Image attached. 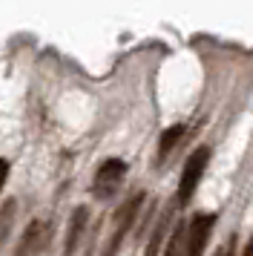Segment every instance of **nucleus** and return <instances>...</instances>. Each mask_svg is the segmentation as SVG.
Instances as JSON below:
<instances>
[{
  "instance_id": "nucleus-1",
  "label": "nucleus",
  "mask_w": 253,
  "mask_h": 256,
  "mask_svg": "<svg viewBox=\"0 0 253 256\" xmlns=\"http://www.w3.org/2000/svg\"><path fill=\"white\" fill-rule=\"evenodd\" d=\"M207 164H210V147H198V150L187 158L182 182H178V204H190V198H193L196 190H198V182H202V176H204Z\"/></svg>"
},
{
  "instance_id": "nucleus-2",
  "label": "nucleus",
  "mask_w": 253,
  "mask_h": 256,
  "mask_svg": "<svg viewBox=\"0 0 253 256\" xmlns=\"http://www.w3.org/2000/svg\"><path fill=\"white\" fill-rule=\"evenodd\" d=\"M124 176H126V164L121 162V158H106V162L98 167V173H95L92 193L101 198V202L115 198V193H118L121 184H124Z\"/></svg>"
},
{
  "instance_id": "nucleus-3",
  "label": "nucleus",
  "mask_w": 253,
  "mask_h": 256,
  "mask_svg": "<svg viewBox=\"0 0 253 256\" xmlns=\"http://www.w3.org/2000/svg\"><path fill=\"white\" fill-rule=\"evenodd\" d=\"M144 193H136V196L126 202L124 208H121V213H118V219H115V228H112V236H110V242H106V250H104V256H118V250H121V244H124L126 233H130V228L136 224L138 219V210H141V204H144Z\"/></svg>"
},
{
  "instance_id": "nucleus-4",
  "label": "nucleus",
  "mask_w": 253,
  "mask_h": 256,
  "mask_svg": "<svg viewBox=\"0 0 253 256\" xmlns=\"http://www.w3.org/2000/svg\"><path fill=\"white\" fill-rule=\"evenodd\" d=\"M213 224H216V216H196L193 224L187 228V242H184V254L182 256H202L207 248V239L213 233Z\"/></svg>"
},
{
  "instance_id": "nucleus-5",
  "label": "nucleus",
  "mask_w": 253,
  "mask_h": 256,
  "mask_svg": "<svg viewBox=\"0 0 253 256\" xmlns=\"http://www.w3.org/2000/svg\"><path fill=\"white\" fill-rule=\"evenodd\" d=\"M49 236H52V224H46V222H32L26 233H23L20 244H18V250L14 256H40L46 250V244H49Z\"/></svg>"
},
{
  "instance_id": "nucleus-6",
  "label": "nucleus",
  "mask_w": 253,
  "mask_h": 256,
  "mask_svg": "<svg viewBox=\"0 0 253 256\" xmlns=\"http://www.w3.org/2000/svg\"><path fill=\"white\" fill-rule=\"evenodd\" d=\"M86 219H90V210L86 208H78L72 213L69 228H66V239H64V256H75L80 236H84V228H86Z\"/></svg>"
},
{
  "instance_id": "nucleus-7",
  "label": "nucleus",
  "mask_w": 253,
  "mask_h": 256,
  "mask_svg": "<svg viewBox=\"0 0 253 256\" xmlns=\"http://www.w3.org/2000/svg\"><path fill=\"white\" fill-rule=\"evenodd\" d=\"M167 228H170V213H164L156 228H152V236H150V244H147V254L144 256H158L164 250V239H167Z\"/></svg>"
},
{
  "instance_id": "nucleus-8",
  "label": "nucleus",
  "mask_w": 253,
  "mask_h": 256,
  "mask_svg": "<svg viewBox=\"0 0 253 256\" xmlns=\"http://www.w3.org/2000/svg\"><path fill=\"white\" fill-rule=\"evenodd\" d=\"M184 136V127H170V130H164L161 132V141H158V162H164L167 156L172 152V147L182 141Z\"/></svg>"
},
{
  "instance_id": "nucleus-9",
  "label": "nucleus",
  "mask_w": 253,
  "mask_h": 256,
  "mask_svg": "<svg viewBox=\"0 0 253 256\" xmlns=\"http://www.w3.org/2000/svg\"><path fill=\"white\" fill-rule=\"evenodd\" d=\"M184 242H187V224L178 222V224L172 228V233H170V242H167V248H164V256H182L184 254Z\"/></svg>"
},
{
  "instance_id": "nucleus-10",
  "label": "nucleus",
  "mask_w": 253,
  "mask_h": 256,
  "mask_svg": "<svg viewBox=\"0 0 253 256\" xmlns=\"http://www.w3.org/2000/svg\"><path fill=\"white\" fill-rule=\"evenodd\" d=\"M6 178H9V162H6V158H0V190L6 187Z\"/></svg>"
},
{
  "instance_id": "nucleus-11",
  "label": "nucleus",
  "mask_w": 253,
  "mask_h": 256,
  "mask_svg": "<svg viewBox=\"0 0 253 256\" xmlns=\"http://www.w3.org/2000/svg\"><path fill=\"white\" fill-rule=\"evenodd\" d=\"M242 256H253V236H250V242H248V248H244V254Z\"/></svg>"
},
{
  "instance_id": "nucleus-12",
  "label": "nucleus",
  "mask_w": 253,
  "mask_h": 256,
  "mask_svg": "<svg viewBox=\"0 0 253 256\" xmlns=\"http://www.w3.org/2000/svg\"><path fill=\"white\" fill-rule=\"evenodd\" d=\"M213 256H224V250H216V254H213Z\"/></svg>"
}]
</instances>
